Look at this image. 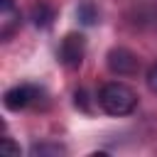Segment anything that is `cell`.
Here are the masks:
<instances>
[{"instance_id": "9c48e42d", "label": "cell", "mask_w": 157, "mask_h": 157, "mask_svg": "<svg viewBox=\"0 0 157 157\" xmlns=\"http://www.w3.org/2000/svg\"><path fill=\"white\" fill-rule=\"evenodd\" d=\"M147 88H150L152 93H157V64H152V66L147 69Z\"/></svg>"}, {"instance_id": "6da1fadb", "label": "cell", "mask_w": 157, "mask_h": 157, "mask_svg": "<svg viewBox=\"0 0 157 157\" xmlns=\"http://www.w3.org/2000/svg\"><path fill=\"white\" fill-rule=\"evenodd\" d=\"M98 103L108 115H128L137 105V93L120 81H110L98 91Z\"/></svg>"}, {"instance_id": "7a4b0ae2", "label": "cell", "mask_w": 157, "mask_h": 157, "mask_svg": "<svg viewBox=\"0 0 157 157\" xmlns=\"http://www.w3.org/2000/svg\"><path fill=\"white\" fill-rule=\"evenodd\" d=\"M83 56H86V39H83V34L69 32L61 39V44H59V61L64 66H69V69H76V66H81Z\"/></svg>"}, {"instance_id": "8992f818", "label": "cell", "mask_w": 157, "mask_h": 157, "mask_svg": "<svg viewBox=\"0 0 157 157\" xmlns=\"http://www.w3.org/2000/svg\"><path fill=\"white\" fill-rule=\"evenodd\" d=\"M52 20H54V10H52L49 2L39 0V2L32 5V22H34L37 27H49Z\"/></svg>"}, {"instance_id": "ba28073f", "label": "cell", "mask_w": 157, "mask_h": 157, "mask_svg": "<svg viewBox=\"0 0 157 157\" xmlns=\"http://www.w3.org/2000/svg\"><path fill=\"white\" fill-rule=\"evenodd\" d=\"M76 15H78V20H81L83 25H93V22L98 20V12H96V7H93L91 2H83V5H78Z\"/></svg>"}, {"instance_id": "30bf717a", "label": "cell", "mask_w": 157, "mask_h": 157, "mask_svg": "<svg viewBox=\"0 0 157 157\" xmlns=\"http://www.w3.org/2000/svg\"><path fill=\"white\" fill-rule=\"evenodd\" d=\"M2 152H10V155H20V147L10 140V137H5L2 140Z\"/></svg>"}, {"instance_id": "277c9868", "label": "cell", "mask_w": 157, "mask_h": 157, "mask_svg": "<svg viewBox=\"0 0 157 157\" xmlns=\"http://www.w3.org/2000/svg\"><path fill=\"white\" fill-rule=\"evenodd\" d=\"M105 61H108V69H110L113 74H118V76H132V74H137V69H140V59H137L130 49H125V47L110 49L108 56H105Z\"/></svg>"}, {"instance_id": "3957f363", "label": "cell", "mask_w": 157, "mask_h": 157, "mask_svg": "<svg viewBox=\"0 0 157 157\" xmlns=\"http://www.w3.org/2000/svg\"><path fill=\"white\" fill-rule=\"evenodd\" d=\"M39 98H42V88L29 86V83H22V86H12V88H7L5 96H2V103H5L7 110H22V108L34 105Z\"/></svg>"}, {"instance_id": "5b68a950", "label": "cell", "mask_w": 157, "mask_h": 157, "mask_svg": "<svg viewBox=\"0 0 157 157\" xmlns=\"http://www.w3.org/2000/svg\"><path fill=\"white\" fill-rule=\"evenodd\" d=\"M20 29V10L15 0H0V39L7 42Z\"/></svg>"}, {"instance_id": "52a82bcc", "label": "cell", "mask_w": 157, "mask_h": 157, "mask_svg": "<svg viewBox=\"0 0 157 157\" xmlns=\"http://www.w3.org/2000/svg\"><path fill=\"white\" fill-rule=\"evenodd\" d=\"M29 152H32L34 157H47V155L59 157V155H66V147L59 145V142H42V145H34Z\"/></svg>"}]
</instances>
